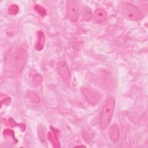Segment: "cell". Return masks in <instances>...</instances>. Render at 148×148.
Segmentation results:
<instances>
[{"label":"cell","instance_id":"1","mask_svg":"<svg viewBox=\"0 0 148 148\" xmlns=\"http://www.w3.org/2000/svg\"><path fill=\"white\" fill-rule=\"evenodd\" d=\"M115 101L113 97L106 99L99 114V125L101 128L105 130L109 125L114 111Z\"/></svg>","mask_w":148,"mask_h":148},{"label":"cell","instance_id":"2","mask_svg":"<svg viewBox=\"0 0 148 148\" xmlns=\"http://www.w3.org/2000/svg\"><path fill=\"white\" fill-rule=\"evenodd\" d=\"M120 10L125 17L131 20H139L144 17L143 13L138 8L128 2H123L120 6Z\"/></svg>","mask_w":148,"mask_h":148},{"label":"cell","instance_id":"3","mask_svg":"<svg viewBox=\"0 0 148 148\" xmlns=\"http://www.w3.org/2000/svg\"><path fill=\"white\" fill-rule=\"evenodd\" d=\"M66 9L69 18L72 21H76L79 17V8L77 2L68 1L66 2Z\"/></svg>","mask_w":148,"mask_h":148},{"label":"cell","instance_id":"4","mask_svg":"<svg viewBox=\"0 0 148 148\" xmlns=\"http://www.w3.org/2000/svg\"><path fill=\"white\" fill-rule=\"evenodd\" d=\"M26 61L25 53L22 49H18L13 56V65L17 72L22 70Z\"/></svg>","mask_w":148,"mask_h":148},{"label":"cell","instance_id":"5","mask_svg":"<svg viewBox=\"0 0 148 148\" xmlns=\"http://www.w3.org/2000/svg\"><path fill=\"white\" fill-rule=\"evenodd\" d=\"M82 91L87 102L93 105H96L99 102L100 95L98 92L88 87L82 88Z\"/></svg>","mask_w":148,"mask_h":148},{"label":"cell","instance_id":"6","mask_svg":"<svg viewBox=\"0 0 148 148\" xmlns=\"http://www.w3.org/2000/svg\"><path fill=\"white\" fill-rule=\"evenodd\" d=\"M57 71L59 76L66 83H70L71 75L67 64L64 61H60L57 64Z\"/></svg>","mask_w":148,"mask_h":148},{"label":"cell","instance_id":"7","mask_svg":"<svg viewBox=\"0 0 148 148\" xmlns=\"http://www.w3.org/2000/svg\"><path fill=\"white\" fill-rule=\"evenodd\" d=\"M106 17V12L102 9H97L94 13V20L95 23L99 24L105 20Z\"/></svg>","mask_w":148,"mask_h":148},{"label":"cell","instance_id":"8","mask_svg":"<svg viewBox=\"0 0 148 148\" xmlns=\"http://www.w3.org/2000/svg\"><path fill=\"white\" fill-rule=\"evenodd\" d=\"M38 42L36 45V49L40 51L41 50L44 46L45 42V37L44 35V34L42 31H39L38 32Z\"/></svg>","mask_w":148,"mask_h":148},{"label":"cell","instance_id":"9","mask_svg":"<svg viewBox=\"0 0 148 148\" xmlns=\"http://www.w3.org/2000/svg\"><path fill=\"white\" fill-rule=\"evenodd\" d=\"M119 128L117 125H114L112 128H110V139L113 142H117L119 140Z\"/></svg>","mask_w":148,"mask_h":148},{"label":"cell","instance_id":"10","mask_svg":"<svg viewBox=\"0 0 148 148\" xmlns=\"http://www.w3.org/2000/svg\"><path fill=\"white\" fill-rule=\"evenodd\" d=\"M18 10L19 8L16 4H12L8 8V12L10 14L14 15L18 13Z\"/></svg>","mask_w":148,"mask_h":148},{"label":"cell","instance_id":"11","mask_svg":"<svg viewBox=\"0 0 148 148\" xmlns=\"http://www.w3.org/2000/svg\"><path fill=\"white\" fill-rule=\"evenodd\" d=\"M83 16L84 17V19L86 21H89L91 18V11L90 10V9H88V8H86L85 9V10H84L83 14Z\"/></svg>","mask_w":148,"mask_h":148},{"label":"cell","instance_id":"12","mask_svg":"<svg viewBox=\"0 0 148 148\" xmlns=\"http://www.w3.org/2000/svg\"><path fill=\"white\" fill-rule=\"evenodd\" d=\"M35 10L42 16H45L46 14V11L42 6L39 5H36L35 6Z\"/></svg>","mask_w":148,"mask_h":148}]
</instances>
